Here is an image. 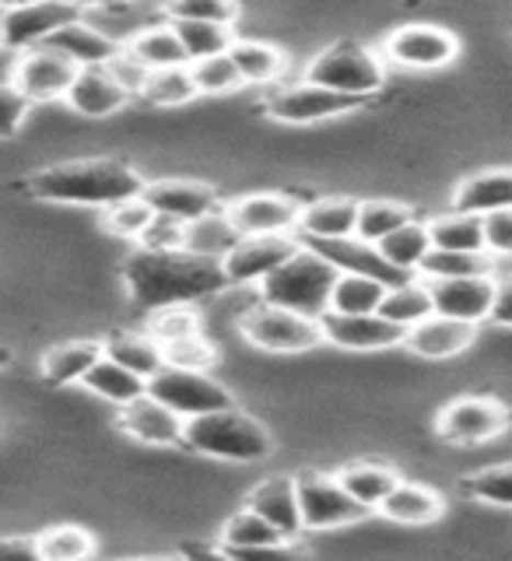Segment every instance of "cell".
Masks as SVG:
<instances>
[{
    "label": "cell",
    "mask_w": 512,
    "mask_h": 561,
    "mask_svg": "<svg viewBox=\"0 0 512 561\" xmlns=\"http://www.w3.org/2000/svg\"><path fill=\"white\" fill-rule=\"evenodd\" d=\"M123 280H127L130 298L148 312L193 306L197 298L215 295L228 285L225 267L218 260H204L193 253H148L137 250L123 263Z\"/></svg>",
    "instance_id": "cell-1"
},
{
    "label": "cell",
    "mask_w": 512,
    "mask_h": 561,
    "mask_svg": "<svg viewBox=\"0 0 512 561\" xmlns=\"http://www.w3.org/2000/svg\"><path fill=\"white\" fill-rule=\"evenodd\" d=\"M39 201L49 204H84V207H116L145 193L140 172L120 158H75V162L49 165L25 183Z\"/></svg>",
    "instance_id": "cell-2"
},
{
    "label": "cell",
    "mask_w": 512,
    "mask_h": 561,
    "mask_svg": "<svg viewBox=\"0 0 512 561\" xmlns=\"http://www.w3.org/2000/svg\"><path fill=\"white\" fill-rule=\"evenodd\" d=\"M338 280H341V271L303 242V253H295L285 267L263 280L260 298H263V306L292 309V312L309 316V320H323L330 312Z\"/></svg>",
    "instance_id": "cell-3"
},
{
    "label": "cell",
    "mask_w": 512,
    "mask_h": 561,
    "mask_svg": "<svg viewBox=\"0 0 512 561\" xmlns=\"http://www.w3.org/2000/svg\"><path fill=\"white\" fill-rule=\"evenodd\" d=\"M183 446L228 463H257L271 456V435L257 417H250L239 408H228L186 421Z\"/></svg>",
    "instance_id": "cell-4"
},
{
    "label": "cell",
    "mask_w": 512,
    "mask_h": 561,
    "mask_svg": "<svg viewBox=\"0 0 512 561\" xmlns=\"http://www.w3.org/2000/svg\"><path fill=\"white\" fill-rule=\"evenodd\" d=\"M306 81L333 88L351 99H373L386 84V64L376 49L359 43H333L320 49L306 67Z\"/></svg>",
    "instance_id": "cell-5"
},
{
    "label": "cell",
    "mask_w": 512,
    "mask_h": 561,
    "mask_svg": "<svg viewBox=\"0 0 512 561\" xmlns=\"http://www.w3.org/2000/svg\"><path fill=\"white\" fill-rule=\"evenodd\" d=\"M239 330L253 347L271 351V355H303V351H312L316 344L327 341L320 320H309L303 312L263 306V302L242 316Z\"/></svg>",
    "instance_id": "cell-6"
},
{
    "label": "cell",
    "mask_w": 512,
    "mask_h": 561,
    "mask_svg": "<svg viewBox=\"0 0 512 561\" xmlns=\"http://www.w3.org/2000/svg\"><path fill=\"white\" fill-rule=\"evenodd\" d=\"M148 397L166 403V408L172 414H180L183 421L236 408L232 393H228L218 379H211L207 373H190V368H172V365H166L162 373L148 382Z\"/></svg>",
    "instance_id": "cell-7"
},
{
    "label": "cell",
    "mask_w": 512,
    "mask_h": 561,
    "mask_svg": "<svg viewBox=\"0 0 512 561\" xmlns=\"http://www.w3.org/2000/svg\"><path fill=\"white\" fill-rule=\"evenodd\" d=\"M78 18H84L81 4H57V0H46V4H8L0 11V46L8 53L39 49L60 28L78 22Z\"/></svg>",
    "instance_id": "cell-8"
},
{
    "label": "cell",
    "mask_w": 512,
    "mask_h": 561,
    "mask_svg": "<svg viewBox=\"0 0 512 561\" xmlns=\"http://www.w3.org/2000/svg\"><path fill=\"white\" fill-rule=\"evenodd\" d=\"M295 484H298V505H303L306 530H333V526L359 523L373 513V508L351 499L338 478H327L320 470L295 473Z\"/></svg>",
    "instance_id": "cell-9"
},
{
    "label": "cell",
    "mask_w": 512,
    "mask_h": 561,
    "mask_svg": "<svg viewBox=\"0 0 512 561\" xmlns=\"http://www.w3.org/2000/svg\"><path fill=\"white\" fill-rule=\"evenodd\" d=\"M268 113L277 123H292V127H306V123H323L330 116H341L365 105V99H351L333 92V88L298 81V84H281L268 95Z\"/></svg>",
    "instance_id": "cell-10"
},
{
    "label": "cell",
    "mask_w": 512,
    "mask_h": 561,
    "mask_svg": "<svg viewBox=\"0 0 512 561\" xmlns=\"http://www.w3.org/2000/svg\"><path fill=\"white\" fill-rule=\"evenodd\" d=\"M295 253H303L298 236H242L236 250L221 260V267L228 285H263Z\"/></svg>",
    "instance_id": "cell-11"
},
{
    "label": "cell",
    "mask_w": 512,
    "mask_h": 561,
    "mask_svg": "<svg viewBox=\"0 0 512 561\" xmlns=\"http://www.w3.org/2000/svg\"><path fill=\"white\" fill-rule=\"evenodd\" d=\"M228 218L242 236H298L306 201L292 193H246V197L225 204Z\"/></svg>",
    "instance_id": "cell-12"
},
{
    "label": "cell",
    "mask_w": 512,
    "mask_h": 561,
    "mask_svg": "<svg viewBox=\"0 0 512 561\" xmlns=\"http://www.w3.org/2000/svg\"><path fill=\"white\" fill-rule=\"evenodd\" d=\"M509 408L499 403L496 397H460L453 400L450 408L439 411L435 432L446 443H488L509 428Z\"/></svg>",
    "instance_id": "cell-13"
},
{
    "label": "cell",
    "mask_w": 512,
    "mask_h": 561,
    "mask_svg": "<svg viewBox=\"0 0 512 561\" xmlns=\"http://www.w3.org/2000/svg\"><path fill=\"white\" fill-rule=\"evenodd\" d=\"M383 57L408 70H439L460 57V43L443 25H403L386 39Z\"/></svg>",
    "instance_id": "cell-14"
},
{
    "label": "cell",
    "mask_w": 512,
    "mask_h": 561,
    "mask_svg": "<svg viewBox=\"0 0 512 561\" xmlns=\"http://www.w3.org/2000/svg\"><path fill=\"white\" fill-rule=\"evenodd\" d=\"M78 75L81 70L67 57H60L57 49L39 46V49L18 53L14 75L4 81H14L18 88H22V92L29 95V102H53V99L67 102V92L75 88Z\"/></svg>",
    "instance_id": "cell-15"
},
{
    "label": "cell",
    "mask_w": 512,
    "mask_h": 561,
    "mask_svg": "<svg viewBox=\"0 0 512 561\" xmlns=\"http://www.w3.org/2000/svg\"><path fill=\"white\" fill-rule=\"evenodd\" d=\"M432 288V302L439 316H450L456 323H470L478 327L491 320V309H496V291H499V277H460V280H429Z\"/></svg>",
    "instance_id": "cell-16"
},
{
    "label": "cell",
    "mask_w": 512,
    "mask_h": 561,
    "mask_svg": "<svg viewBox=\"0 0 512 561\" xmlns=\"http://www.w3.org/2000/svg\"><path fill=\"white\" fill-rule=\"evenodd\" d=\"M312 253H320L323 260H330L333 267L341 274H362V277H376L383 280L386 288H400L414 280L411 274H400L390 260L383 256L379 245L365 242L359 236H348V239H330V242H306Z\"/></svg>",
    "instance_id": "cell-17"
},
{
    "label": "cell",
    "mask_w": 512,
    "mask_h": 561,
    "mask_svg": "<svg viewBox=\"0 0 512 561\" xmlns=\"http://www.w3.org/2000/svg\"><path fill=\"white\" fill-rule=\"evenodd\" d=\"M140 197L148 201V207L155 210V215L175 218L183 225L211 215V210H221L218 193L207 183H193V180H155L145 186Z\"/></svg>",
    "instance_id": "cell-18"
},
{
    "label": "cell",
    "mask_w": 512,
    "mask_h": 561,
    "mask_svg": "<svg viewBox=\"0 0 512 561\" xmlns=\"http://www.w3.org/2000/svg\"><path fill=\"white\" fill-rule=\"evenodd\" d=\"M320 323H323V337L330 344L344 347V351H383V347L403 344V337H408L400 327H394L390 320H383L379 312H368V316L327 312Z\"/></svg>",
    "instance_id": "cell-19"
},
{
    "label": "cell",
    "mask_w": 512,
    "mask_h": 561,
    "mask_svg": "<svg viewBox=\"0 0 512 561\" xmlns=\"http://www.w3.org/2000/svg\"><path fill=\"white\" fill-rule=\"evenodd\" d=\"M120 432H127L137 443L148 446H180L186 443V421L180 414H172L166 403H158L155 397H140L137 403L120 411Z\"/></svg>",
    "instance_id": "cell-20"
},
{
    "label": "cell",
    "mask_w": 512,
    "mask_h": 561,
    "mask_svg": "<svg viewBox=\"0 0 512 561\" xmlns=\"http://www.w3.org/2000/svg\"><path fill=\"white\" fill-rule=\"evenodd\" d=\"M359 215H362V201H355V197L312 201L303 210V221H298V239L303 242L348 239L359 232Z\"/></svg>",
    "instance_id": "cell-21"
},
{
    "label": "cell",
    "mask_w": 512,
    "mask_h": 561,
    "mask_svg": "<svg viewBox=\"0 0 512 561\" xmlns=\"http://www.w3.org/2000/svg\"><path fill=\"white\" fill-rule=\"evenodd\" d=\"M246 508H253L257 516L268 519L281 537H295L306 530L303 523V505H298V484L295 478H271L250 491Z\"/></svg>",
    "instance_id": "cell-22"
},
{
    "label": "cell",
    "mask_w": 512,
    "mask_h": 561,
    "mask_svg": "<svg viewBox=\"0 0 512 561\" xmlns=\"http://www.w3.org/2000/svg\"><path fill=\"white\" fill-rule=\"evenodd\" d=\"M46 46L57 49L60 57H67L78 70L110 67L116 60V53L123 49L102 28H95L92 22H88V18H78V22H70L67 28H60Z\"/></svg>",
    "instance_id": "cell-23"
},
{
    "label": "cell",
    "mask_w": 512,
    "mask_h": 561,
    "mask_svg": "<svg viewBox=\"0 0 512 561\" xmlns=\"http://www.w3.org/2000/svg\"><path fill=\"white\" fill-rule=\"evenodd\" d=\"M474 337H478V327L470 323H456L450 320V316H429L425 323L408 330V337H403V347L414 351V355L421 358H453L460 355V351H467L474 344Z\"/></svg>",
    "instance_id": "cell-24"
},
{
    "label": "cell",
    "mask_w": 512,
    "mask_h": 561,
    "mask_svg": "<svg viewBox=\"0 0 512 561\" xmlns=\"http://www.w3.org/2000/svg\"><path fill=\"white\" fill-rule=\"evenodd\" d=\"M453 207L467 210V215H499V210H512V169H488L456 186Z\"/></svg>",
    "instance_id": "cell-25"
},
{
    "label": "cell",
    "mask_w": 512,
    "mask_h": 561,
    "mask_svg": "<svg viewBox=\"0 0 512 561\" xmlns=\"http://www.w3.org/2000/svg\"><path fill=\"white\" fill-rule=\"evenodd\" d=\"M130 102V95L123 92V88L113 81V75L105 67H92V70H81L75 88L67 92V105L81 116H92V119H102L123 105Z\"/></svg>",
    "instance_id": "cell-26"
},
{
    "label": "cell",
    "mask_w": 512,
    "mask_h": 561,
    "mask_svg": "<svg viewBox=\"0 0 512 561\" xmlns=\"http://www.w3.org/2000/svg\"><path fill=\"white\" fill-rule=\"evenodd\" d=\"M432 245L443 253H488L485 245V218L467 215V210H443L429 218Z\"/></svg>",
    "instance_id": "cell-27"
},
{
    "label": "cell",
    "mask_w": 512,
    "mask_h": 561,
    "mask_svg": "<svg viewBox=\"0 0 512 561\" xmlns=\"http://www.w3.org/2000/svg\"><path fill=\"white\" fill-rule=\"evenodd\" d=\"M333 478L344 484V491H348L351 499H355L359 505H365V508H373V513H379L383 502L390 499L394 491H397V484H400L394 467L365 463V460L341 467L338 473H333Z\"/></svg>",
    "instance_id": "cell-28"
},
{
    "label": "cell",
    "mask_w": 512,
    "mask_h": 561,
    "mask_svg": "<svg viewBox=\"0 0 512 561\" xmlns=\"http://www.w3.org/2000/svg\"><path fill=\"white\" fill-rule=\"evenodd\" d=\"M239 239H242V232L232 225V218H228V210L221 207V210H211V215L186 225V245H183V250L193 253V256L221 263L239 245Z\"/></svg>",
    "instance_id": "cell-29"
},
{
    "label": "cell",
    "mask_w": 512,
    "mask_h": 561,
    "mask_svg": "<svg viewBox=\"0 0 512 561\" xmlns=\"http://www.w3.org/2000/svg\"><path fill=\"white\" fill-rule=\"evenodd\" d=\"M105 358V341H70L46 351L43 358V376L53 386L67 382H84V376Z\"/></svg>",
    "instance_id": "cell-30"
},
{
    "label": "cell",
    "mask_w": 512,
    "mask_h": 561,
    "mask_svg": "<svg viewBox=\"0 0 512 561\" xmlns=\"http://www.w3.org/2000/svg\"><path fill=\"white\" fill-rule=\"evenodd\" d=\"M105 358H113L116 365L130 368V373L151 382L166 368V347L151 333H113L105 341Z\"/></svg>",
    "instance_id": "cell-31"
},
{
    "label": "cell",
    "mask_w": 512,
    "mask_h": 561,
    "mask_svg": "<svg viewBox=\"0 0 512 561\" xmlns=\"http://www.w3.org/2000/svg\"><path fill=\"white\" fill-rule=\"evenodd\" d=\"M383 320H390L394 327H400L403 333L421 327L429 320V316H435V302H432V288L425 277H414L408 280V285L400 288H390L383 298V309H379Z\"/></svg>",
    "instance_id": "cell-32"
},
{
    "label": "cell",
    "mask_w": 512,
    "mask_h": 561,
    "mask_svg": "<svg viewBox=\"0 0 512 561\" xmlns=\"http://www.w3.org/2000/svg\"><path fill=\"white\" fill-rule=\"evenodd\" d=\"M84 390H92L95 397L116 403V408H130V403H137L140 397H148V379H140L137 373H130V368L116 365L113 358H102L92 373L84 376Z\"/></svg>",
    "instance_id": "cell-33"
},
{
    "label": "cell",
    "mask_w": 512,
    "mask_h": 561,
    "mask_svg": "<svg viewBox=\"0 0 512 561\" xmlns=\"http://www.w3.org/2000/svg\"><path fill=\"white\" fill-rule=\"evenodd\" d=\"M228 57L236 60L246 84H274L281 81V75H285V67H288L285 49H277L271 43H257V39H236V46L228 49Z\"/></svg>",
    "instance_id": "cell-34"
},
{
    "label": "cell",
    "mask_w": 512,
    "mask_h": 561,
    "mask_svg": "<svg viewBox=\"0 0 512 561\" xmlns=\"http://www.w3.org/2000/svg\"><path fill=\"white\" fill-rule=\"evenodd\" d=\"M443 499L435 495L432 488H421V484H397V491L390 499L383 502L379 513L394 523H408V526H429L443 516Z\"/></svg>",
    "instance_id": "cell-35"
},
{
    "label": "cell",
    "mask_w": 512,
    "mask_h": 561,
    "mask_svg": "<svg viewBox=\"0 0 512 561\" xmlns=\"http://www.w3.org/2000/svg\"><path fill=\"white\" fill-rule=\"evenodd\" d=\"M379 250H383V256L390 260L400 274L418 277L421 263H425V256L435 250V245H432V232H429V221H421V218L408 221L403 228H397L390 239H383Z\"/></svg>",
    "instance_id": "cell-36"
},
{
    "label": "cell",
    "mask_w": 512,
    "mask_h": 561,
    "mask_svg": "<svg viewBox=\"0 0 512 561\" xmlns=\"http://www.w3.org/2000/svg\"><path fill=\"white\" fill-rule=\"evenodd\" d=\"M386 291H390V288H386L383 280H376V277L341 274L338 288H333L330 312H344V316H368V312H379Z\"/></svg>",
    "instance_id": "cell-37"
},
{
    "label": "cell",
    "mask_w": 512,
    "mask_h": 561,
    "mask_svg": "<svg viewBox=\"0 0 512 561\" xmlns=\"http://www.w3.org/2000/svg\"><path fill=\"white\" fill-rule=\"evenodd\" d=\"M140 60H145L151 70H172V67H190V57H186V49L180 43V35H175L172 22L166 18L162 25H155L148 28L140 39L130 46Z\"/></svg>",
    "instance_id": "cell-38"
},
{
    "label": "cell",
    "mask_w": 512,
    "mask_h": 561,
    "mask_svg": "<svg viewBox=\"0 0 512 561\" xmlns=\"http://www.w3.org/2000/svg\"><path fill=\"white\" fill-rule=\"evenodd\" d=\"M175 35L190 57V67L211 60V57H225L228 49L236 46V32L225 25H204V22H172Z\"/></svg>",
    "instance_id": "cell-39"
},
{
    "label": "cell",
    "mask_w": 512,
    "mask_h": 561,
    "mask_svg": "<svg viewBox=\"0 0 512 561\" xmlns=\"http://www.w3.org/2000/svg\"><path fill=\"white\" fill-rule=\"evenodd\" d=\"M491 253H443L432 250L421 263L418 277L425 280H460V277H491Z\"/></svg>",
    "instance_id": "cell-40"
},
{
    "label": "cell",
    "mask_w": 512,
    "mask_h": 561,
    "mask_svg": "<svg viewBox=\"0 0 512 561\" xmlns=\"http://www.w3.org/2000/svg\"><path fill=\"white\" fill-rule=\"evenodd\" d=\"M414 221V210L408 204L397 201H362V215H359V239L379 245L383 239H390L397 228Z\"/></svg>",
    "instance_id": "cell-41"
},
{
    "label": "cell",
    "mask_w": 512,
    "mask_h": 561,
    "mask_svg": "<svg viewBox=\"0 0 512 561\" xmlns=\"http://www.w3.org/2000/svg\"><path fill=\"white\" fill-rule=\"evenodd\" d=\"M39 548L46 554V561H88L95 554V540L84 526H49V530L39 534Z\"/></svg>",
    "instance_id": "cell-42"
},
{
    "label": "cell",
    "mask_w": 512,
    "mask_h": 561,
    "mask_svg": "<svg viewBox=\"0 0 512 561\" xmlns=\"http://www.w3.org/2000/svg\"><path fill=\"white\" fill-rule=\"evenodd\" d=\"M274 540H285V537H281V530H274L263 516H257L253 508H242V513H236L221 526V548L228 551L260 548V543H274Z\"/></svg>",
    "instance_id": "cell-43"
},
{
    "label": "cell",
    "mask_w": 512,
    "mask_h": 561,
    "mask_svg": "<svg viewBox=\"0 0 512 561\" xmlns=\"http://www.w3.org/2000/svg\"><path fill=\"white\" fill-rule=\"evenodd\" d=\"M460 491L467 499L478 502H491V505H505L512 508V463H499V467H485L478 473L460 481Z\"/></svg>",
    "instance_id": "cell-44"
},
{
    "label": "cell",
    "mask_w": 512,
    "mask_h": 561,
    "mask_svg": "<svg viewBox=\"0 0 512 561\" xmlns=\"http://www.w3.org/2000/svg\"><path fill=\"white\" fill-rule=\"evenodd\" d=\"M193 95H201V92H197V84H193L190 67H172V70H155L140 99L151 105H183Z\"/></svg>",
    "instance_id": "cell-45"
},
{
    "label": "cell",
    "mask_w": 512,
    "mask_h": 561,
    "mask_svg": "<svg viewBox=\"0 0 512 561\" xmlns=\"http://www.w3.org/2000/svg\"><path fill=\"white\" fill-rule=\"evenodd\" d=\"M190 75H193V84H197L201 95H228V92H236V88L246 84L236 60L228 57V53L225 57H211V60L193 64Z\"/></svg>",
    "instance_id": "cell-46"
},
{
    "label": "cell",
    "mask_w": 512,
    "mask_h": 561,
    "mask_svg": "<svg viewBox=\"0 0 512 561\" xmlns=\"http://www.w3.org/2000/svg\"><path fill=\"white\" fill-rule=\"evenodd\" d=\"M145 333H151L158 344H172V341H183V337H197V333H201V316L193 312L190 306L158 309V312L148 316Z\"/></svg>",
    "instance_id": "cell-47"
},
{
    "label": "cell",
    "mask_w": 512,
    "mask_h": 561,
    "mask_svg": "<svg viewBox=\"0 0 512 561\" xmlns=\"http://www.w3.org/2000/svg\"><path fill=\"white\" fill-rule=\"evenodd\" d=\"M169 22H204V25H225L232 28L239 8L228 4V0H180V4L166 8Z\"/></svg>",
    "instance_id": "cell-48"
},
{
    "label": "cell",
    "mask_w": 512,
    "mask_h": 561,
    "mask_svg": "<svg viewBox=\"0 0 512 561\" xmlns=\"http://www.w3.org/2000/svg\"><path fill=\"white\" fill-rule=\"evenodd\" d=\"M151 218H155V210L148 207V201L145 197H134V201H123V204L105 210V228H110L116 239L140 242V236L148 232Z\"/></svg>",
    "instance_id": "cell-49"
},
{
    "label": "cell",
    "mask_w": 512,
    "mask_h": 561,
    "mask_svg": "<svg viewBox=\"0 0 512 561\" xmlns=\"http://www.w3.org/2000/svg\"><path fill=\"white\" fill-rule=\"evenodd\" d=\"M162 347H166V365L190 368V373H207V368L215 365V358H218L215 344H211L204 333H197V337H183V341L162 344Z\"/></svg>",
    "instance_id": "cell-50"
},
{
    "label": "cell",
    "mask_w": 512,
    "mask_h": 561,
    "mask_svg": "<svg viewBox=\"0 0 512 561\" xmlns=\"http://www.w3.org/2000/svg\"><path fill=\"white\" fill-rule=\"evenodd\" d=\"M105 70H110L113 81H116L130 99H134V95H137V99L145 95V88H148V81H151V75H155V70H151L145 60H140L130 46H123V49L116 53V60H113L110 67H105Z\"/></svg>",
    "instance_id": "cell-51"
},
{
    "label": "cell",
    "mask_w": 512,
    "mask_h": 561,
    "mask_svg": "<svg viewBox=\"0 0 512 561\" xmlns=\"http://www.w3.org/2000/svg\"><path fill=\"white\" fill-rule=\"evenodd\" d=\"M140 250L148 253H183L186 245V225L175 221V218H166V215H155L148 232L140 236Z\"/></svg>",
    "instance_id": "cell-52"
},
{
    "label": "cell",
    "mask_w": 512,
    "mask_h": 561,
    "mask_svg": "<svg viewBox=\"0 0 512 561\" xmlns=\"http://www.w3.org/2000/svg\"><path fill=\"white\" fill-rule=\"evenodd\" d=\"M232 554H236V561H312L303 543H295V537L260 543V548H242Z\"/></svg>",
    "instance_id": "cell-53"
},
{
    "label": "cell",
    "mask_w": 512,
    "mask_h": 561,
    "mask_svg": "<svg viewBox=\"0 0 512 561\" xmlns=\"http://www.w3.org/2000/svg\"><path fill=\"white\" fill-rule=\"evenodd\" d=\"M32 110L29 95L18 88L14 81H4L0 84V119H4V137H14L18 127H22L25 113Z\"/></svg>",
    "instance_id": "cell-54"
},
{
    "label": "cell",
    "mask_w": 512,
    "mask_h": 561,
    "mask_svg": "<svg viewBox=\"0 0 512 561\" xmlns=\"http://www.w3.org/2000/svg\"><path fill=\"white\" fill-rule=\"evenodd\" d=\"M485 245L491 256H512V210L485 218Z\"/></svg>",
    "instance_id": "cell-55"
},
{
    "label": "cell",
    "mask_w": 512,
    "mask_h": 561,
    "mask_svg": "<svg viewBox=\"0 0 512 561\" xmlns=\"http://www.w3.org/2000/svg\"><path fill=\"white\" fill-rule=\"evenodd\" d=\"M0 561H46V554L39 548V537H4Z\"/></svg>",
    "instance_id": "cell-56"
},
{
    "label": "cell",
    "mask_w": 512,
    "mask_h": 561,
    "mask_svg": "<svg viewBox=\"0 0 512 561\" xmlns=\"http://www.w3.org/2000/svg\"><path fill=\"white\" fill-rule=\"evenodd\" d=\"M491 323L512 327V277H499V291H496V309H491Z\"/></svg>",
    "instance_id": "cell-57"
},
{
    "label": "cell",
    "mask_w": 512,
    "mask_h": 561,
    "mask_svg": "<svg viewBox=\"0 0 512 561\" xmlns=\"http://www.w3.org/2000/svg\"><path fill=\"white\" fill-rule=\"evenodd\" d=\"M183 561H236L228 548H211V543H186Z\"/></svg>",
    "instance_id": "cell-58"
},
{
    "label": "cell",
    "mask_w": 512,
    "mask_h": 561,
    "mask_svg": "<svg viewBox=\"0 0 512 561\" xmlns=\"http://www.w3.org/2000/svg\"><path fill=\"white\" fill-rule=\"evenodd\" d=\"M123 561H183V558H123Z\"/></svg>",
    "instance_id": "cell-59"
}]
</instances>
